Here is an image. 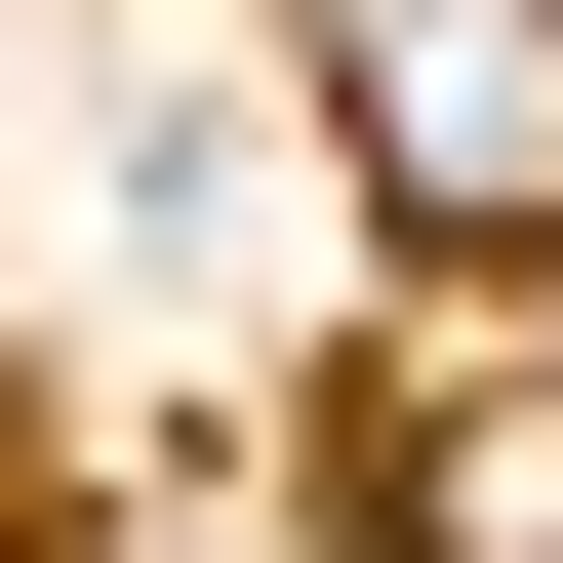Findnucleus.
<instances>
[{
  "mask_svg": "<svg viewBox=\"0 0 563 563\" xmlns=\"http://www.w3.org/2000/svg\"><path fill=\"white\" fill-rule=\"evenodd\" d=\"M322 121L443 282H563V0H322Z\"/></svg>",
  "mask_w": 563,
  "mask_h": 563,
  "instance_id": "f257e3e1",
  "label": "nucleus"
}]
</instances>
